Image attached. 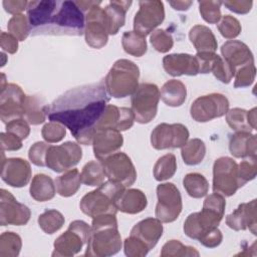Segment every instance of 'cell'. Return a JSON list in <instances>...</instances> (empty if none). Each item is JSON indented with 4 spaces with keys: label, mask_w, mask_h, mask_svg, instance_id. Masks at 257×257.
<instances>
[{
    "label": "cell",
    "mask_w": 257,
    "mask_h": 257,
    "mask_svg": "<svg viewBox=\"0 0 257 257\" xmlns=\"http://www.w3.org/2000/svg\"><path fill=\"white\" fill-rule=\"evenodd\" d=\"M223 240L222 232L219 230V228H215L212 231H210L205 237H203L199 242L204 245L207 248H215L221 244Z\"/></svg>",
    "instance_id": "obj_56"
},
{
    "label": "cell",
    "mask_w": 257,
    "mask_h": 257,
    "mask_svg": "<svg viewBox=\"0 0 257 257\" xmlns=\"http://www.w3.org/2000/svg\"><path fill=\"white\" fill-rule=\"evenodd\" d=\"M131 235L143 241L151 250L163 235V225L158 218H147L137 223L131 230Z\"/></svg>",
    "instance_id": "obj_25"
},
{
    "label": "cell",
    "mask_w": 257,
    "mask_h": 257,
    "mask_svg": "<svg viewBox=\"0 0 257 257\" xmlns=\"http://www.w3.org/2000/svg\"><path fill=\"white\" fill-rule=\"evenodd\" d=\"M229 151L235 158L256 157V136L248 132H236L230 138Z\"/></svg>",
    "instance_id": "obj_26"
},
{
    "label": "cell",
    "mask_w": 257,
    "mask_h": 257,
    "mask_svg": "<svg viewBox=\"0 0 257 257\" xmlns=\"http://www.w3.org/2000/svg\"><path fill=\"white\" fill-rule=\"evenodd\" d=\"M7 29L8 33L12 34L18 41H24L31 33L28 18L23 14L13 15L8 21Z\"/></svg>",
    "instance_id": "obj_43"
},
{
    "label": "cell",
    "mask_w": 257,
    "mask_h": 257,
    "mask_svg": "<svg viewBox=\"0 0 257 257\" xmlns=\"http://www.w3.org/2000/svg\"><path fill=\"white\" fill-rule=\"evenodd\" d=\"M211 72L218 80L226 84L231 81L232 77H234L235 74L229 64L218 54L215 56V59L213 61Z\"/></svg>",
    "instance_id": "obj_48"
},
{
    "label": "cell",
    "mask_w": 257,
    "mask_h": 257,
    "mask_svg": "<svg viewBox=\"0 0 257 257\" xmlns=\"http://www.w3.org/2000/svg\"><path fill=\"white\" fill-rule=\"evenodd\" d=\"M134 121L135 114L131 108L107 104L97 122L96 131L102 128H113L122 132L131 128Z\"/></svg>",
    "instance_id": "obj_21"
},
{
    "label": "cell",
    "mask_w": 257,
    "mask_h": 257,
    "mask_svg": "<svg viewBox=\"0 0 257 257\" xmlns=\"http://www.w3.org/2000/svg\"><path fill=\"white\" fill-rule=\"evenodd\" d=\"M6 132L13 134L21 141H23L29 136L30 126L24 118H16L6 123Z\"/></svg>",
    "instance_id": "obj_53"
},
{
    "label": "cell",
    "mask_w": 257,
    "mask_h": 257,
    "mask_svg": "<svg viewBox=\"0 0 257 257\" xmlns=\"http://www.w3.org/2000/svg\"><path fill=\"white\" fill-rule=\"evenodd\" d=\"M0 45H1V48L4 51H6L10 54H13L18 50V40H17V38H15L12 34L4 32V31L1 32Z\"/></svg>",
    "instance_id": "obj_57"
},
{
    "label": "cell",
    "mask_w": 257,
    "mask_h": 257,
    "mask_svg": "<svg viewBox=\"0 0 257 257\" xmlns=\"http://www.w3.org/2000/svg\"><path fill=\"white\" fill-rule=\"evenodd\" d=\"M158 203L156 217L162 223L174 222L182 212V196L179 189L173 183L160 184L157 187Z\"/></svg>",
    "instance_id": "obj_10"
},
{
    "label": "cell",
    "mask_w": 257,
    "mask_h": 257,
    "mask_svg": "<svg viewBox=\"0 0 257 257\" xmlns=\"http://www.w3.org/2000/svg\"><path fill=\"white\" fill-rule=\"evenodd\" d=\"M181 155L186 165H189V166L198 165L205 158L206 145L200 139H192L182 147Z\"/></svg>",
    "instance_id": "obj_34"
},
{
    "label": "cell",
    "mask_w": 257,
    "mask_h": 257,
    "mask_svg": "<svg viewBox=\"0 0 257 257\" xmlns=\"http://www.w3.org/2000/svg\"><path fill=\"white\" fill-rule=\"evenodd\" d=\"M257 174V158H245L238 166V177L241 186L243 187L247 182L252 181Z\"/></svg>",
    "instance_id": "obj_47"
},
{
    "label": "cell",
    "mask_w": 257,
    "mask_h": 257,
    "mask_svg": "<svg viewBox=\"0 0 257 257\" xmlns=\"http://www.w3.org/2000/svg\"><path fill=\"white\" fill-rule=\"evenodd\" d=\"M124 189L122 185L116 182L110 180L103 182L97 189L82 197L79 208L83 214L91 218L105 214L115 215L117 212L115 201Z\"/></svg>",
    "instance_id": "obj_5"
},
{
    "label": "cell",
    "mask_w": 257,
    "mask_h": 257,
    "mask_svg": "<svg viewBox=\"0 0 257 257\" xmlns=\"http://www.w3.org/2000/svg\"><path fill=\"white\" fill-rule=\"evenodd\" d=\"M26 94L15 83H7L1 88L0 118L4 123L24 115Z\"/></svg>",
    "instance_id": "obj_17"
},
{
    "label": "cell",
    "mask_w": 257,
    "mask_h": 257,
    "mask_svg": "<svg viewBox=\"0 0 257 257\" xmlns=\"http://www.w3.org/2000/svg\"><path fill=\"white\" fill-rule=\"evenodd\" d=\"M30 209L19 203L15 197L7 190H0V225L21 226L28 223L30 219Z\"/></svg>",
    "instance_id": "obj_18"
},
{
    "label": "cell",
    "mask_w": 257,
    "mask_h": 257,
    "mask_svg": "<svg viewBox=\"0 0 257 257\" xmlns=\"http://www.w3.org/2000/svg\"><path fill=\"white\" fill-rule=\"evenodd\" d=\"M63 215L54 209L44 211L38 217V225L46 234H53L58 231L64 224Z\"/></svg>",
    "instance_id": "obj_39"
},
{
    "label": "cell",
    "mask_w": 257,
    "mask_h": 257,
    "mask_svg": "<svg viewBox=\"0 0 257 257\" xmlns=\"http://www.w3.org/2000/svg\"><path fill=\"white\" fill-rule=\"evenodd\" d=\"M41 135L47 143H57L65 137L66 127L60 122L49 121L43 125Z\"/></svg>",
    "instance_id": "obj_49"
},
{
    "label": "cell",
    "mask_w": 257,
    "mask_h": 257,
    "mask_svg": "<svg viewBox=\"0 0 257 257\" xmlns=\"http://www.w3.org/2000/svg\"><path fill=\"white\" fill-rule=\"evenodd\" d=\"M55 188L57 193L62 197L74 195L80 188L81 178L77 169L68 170L63 175L55 179Z\"/></svg>",
    "instance_id": "obj_33"
},
{
    "label": "cell",
    "mask_w": 257,
    "mask_h": 257,
    "mask_svg": "<svg viewBox=\"0 0 257 257\" xmlns=\"http://www.w3.org/2000/svg\"><path fill=\"white\" fill-rule=\"evenodd\" d=\"M3 7L6 12L10 14H21L23 10L27 8L28 1L25 0H4Z\"/></svg>",
    "instance_id": "obj_58"
},
{
    "label": "cell",
    "mask_w": 257,
    "mask_h": 257,
    "mask_svg": "<svg viewBox=\"0 0 257 257\" xmlns=\"http://www.w3.org/2000/svg\"><path fill=\"white\" fill-rule=\"evenodd\" d=\"M22 247L20 236L14 232H4L0 236V257H17Z\"/></svg>",
    "instance_id": "obj_40"
},
{
    "label": "cell",
    "mask_w": 257,
    "mask_h": 257,
    "mask_svg": "<svg viewBox=\"0 0 257 257\" xmlns=\"http://www.w3.org/2000/svg\"><path fill=\"white\" fill-rule=\"evenodd\" d=\"M183 186L188 195L195 199L203 198L209 191L207 179L199 173H189L184 177Z\"/></svg>",
    "instance_id": "obj_35"
},
{
    "label": "cell",
    "mask_w": 257,
    "mask_h": 257,
    "mask_svg": "<svg viewBox=\"0 0 257 257\" xmlns=\"http://www.w3.org/2000/svg\"><path fill=\"white\" fill-rule=\"evenodd\" d=\"M131 5L132 1H110L103 8L108 34L115 35L124 25L125 13Z\"/></svg>",
    "instance_id": "obj_28"
},
{
    "label": "cell",
    "mask_w": 257,
    "mask_h": 257,
    "mask_svg": "<svg viewBox=\"0 0 257 257\" xmlns=\"http://www.w3.org/2000/svg\"><path fill=\"white\" fill-rule=\"evenodd\" d=\"M241 187L237 163L229 157L218 158L213 165L214 193L224 197H231Z\"/></svg>",
    "instance_id": "obj_9"
},
{
    "label": "cell",
    "mask_w": 257,
    "mask_h": 257,
    "mask_svg": "<svg viewBox=\"0 0 257 257\" xmlns=\"http://www.w3.org/2000/svg\"><path fill=\"white\" fill-rule=\"evenodd\" d=\"M109 100L104 82L80 85L65 91L44 110L50 121L67 127L82 145H91L97 122Z\"/></svg>",
    "instance_id": "obj_1"
},
{
    "label": "cell",
    "mask_w": 257,
    "mask_h": 257,
    "mask_svg": "<svg viewBox=\"0 0 257 257\" xmlns=\"http://www.w3.org/2000/svg\"><path fill=\"white\" fill-rule=\"evenodd\" d=\"M189 139V131L182 123H160L151 134V144L156 150L182 148Z\"/></svg>",
    "instance_id": "obj_15"
},
{
    "label": "cell",
    "mask_w": 257,
    "mask_h": 257,
    "mask_svg": "<svg viewBox=\"0 0 257 257\" xmlns=\"http://www.w3.org/2000/svg\"><path fill=\"white\" fill-rule=\"evenodd\" d=\"M248 120L253 130H256V107L248 110Z\"/></svg>",
    "instance_id": "obj_60"
},
{
    "label": "cell",
    "mask_w": 257,
    "mask_h": 257,
    "mask_svg": "<svg viewBox=\"0 0 257 257\" xmlns=\"http://www.w3.org/2000/svg\"><path fill=\"white\" fill-rule=\"evenodd\" d=\"M229 110V100L221 93H210L196 98L190 107V113L194 120L207 122L221 117Z\"/></svg>",
    "instance_id": "obj_11"
},
{
    "label": "cell",
    "mask_w": 257,
    "mask_h": 257,
    "mask_svg": "<svg viewBox=\"0 0 257 257\" xmlns=\"http://www.w3.org/2000/svg\"><path fill=\"white\" fill-rule=\"evenodd\" d=\"M200 255L199 251L192 247L186 246L179 240H170L164 244L161 256L162 257H178V256H186V257H198Z\"/></svg>",
    "instance_id": "obj_42"
},
{
    "label": "cell",
    "mask_w": 257,
    "mask_h": 257,
    "mask_svg": "<svg viewBox=\"0 0 257 257\" xmlns=\"http://www.w3.org/2000/svg\"><path fill=\"white\" fill-rule=\"evenodd\" d=\"M82 158V150L77 143L65 142L60 146H49L45 165L56 173L68 171Z\"/></svg>",
    "instance_id": "obj_12"
},
{
    "label": "cell",
    "mask_w": 257,
    "mask_h": 257,
    "mask_svg": "<svg viewBox=\"0 0 257 257\" xmlns=\"http://www.w3.org/2000/svg\"><path fill=\"white\" fill-rule=\"evenodd\" d=\"M189 38L197 52H215L218 47L212 30L205 25H195L189 31Z\"/></svg>",
    "instance_id": "obj_29"
},
{
    "label": "cell",
    "mask_w": 257,
    "mask_h": 257,
    "mask_svg": "<svg viewBox=\"0 0 257 257\" xmlns=\"http://www.w3.org/2000/svg\"><path fill=\"white\" fill-rule=\"evenodd\" d=\"M50 145H48L45 142H36L34 145H32L28 151V158L34 164L38 167H44L45 165V158L47 154V150Z\"/></svg>",
    "instance_id": "obj_52"
},
{
    "label": "cell",
    "mask_w": 257,
    "mask_h": 257,
    "mask_svg": "<svg viewBox=\"0 0 257 257\" xmlns=\"http://www.w3.org/2000/svg\"><path fill=\"white\" fill-rule=\"evenodd\" d=\"M169 4L175 9L179 11H185L190 8V6L193 4V1H188V0H181V1H169Z\"/></svg>",
    "instance_id": "obj_59"
},
{
    "label": "cell",
    "mask_w": 257,
    "mask_h": 257,
    "mask_svg": "<svg viewBox=\"0 0 257 257\" xmlns=\"http://www.w3.org/2000/svg\"><path fill=\"white\" fill-rule=\"evenodd\" d=\"M256 75V67L254 64H248L245 65L235 72V81H234V87H246L250 86L254 80Z\"/></svg>",
    "instance_id": "obj_51"
},
{
    "label": "cell",
    "mask_w": 257,
    "mask_h": 257,
    "mask_svg": "<svg viewBox=\"0 0 257 257\" xmlns=\"http://www.w3.org/2000/svg\"><path fill=\"white\" fill-rule=\"evenodd\" d=\"M121 45L123 50L136 57H141L147 52L146 37L135 31H125L121 37Z\"/></svg>",
    "instance_id": "obj_37"
},
{
    "label": "cell",
    "mask_w": 257,
    "mask_h": 257,
    "mask_svg": "<svg viewBox=\"0 0 257 257\" xmlns=\"http://www.w3.org/2000/svg\"><path fill=\"white\" fill-rule=\"evenodd\" d=\"M140 69L128 59H118L110 67L104 78L107 93L114 98L133 95L139 87Z\"/></svg>",
    "instance_id": "obj_6"
},
{
    "label": "cell",
    "mask_w": 257,
    "mask_h": 257,
    "mask_svg": "<svg viewBox=\"0 0 257 257\" xmlns=\"http://www.w3.org/2000/svg\"><path fill=\"white\" fill-rule=\"evenodd\" d=\"M90 235V226L82 220L72 221L68 229L57 237L54 241L53 257L64 256L70 257L82 249L83 245L87 243Z\"/></svg>",
    "instance_id": "obj_8"
},
{
    "label": "cell",
    "mask_w": 257,
    "mask_h": 257,
    "mask_svg": "<svg viewBox=\"0 0 257 257\" xmlns=\"http://www.w3.org/2000/svg\"><path fill=\"white\" fill-rule=\"evenodd\" d=\"M43 98L38 95H27L24 107V119L33 125L43 123L46 119Z\"/></svg>",
    "instance_id": "obj_32"
},
{
    "label": "cell",
    "mask_w": 257,
    "mask_h": 257,
    "mask_svg": "<svg viewBox=\"0 0 257 257\" xmlns=\"http://www.w3.org/2000/svg\"><path fill=\"white\" fill-rule=\"evenodd\" d=\"M218 30L223 37L227 39H233L240 34L242 28L238 19L231 15H224L220 19Z\"/></svg>",
    "instance_id": "obj_45"
},
{
    "label": "cell",
    "mask_w": 257,
    "mask_h": 257,
    "mask_svg": "<svg viewBox=\"0 0 257 257\" xmlns=\"http://www.w3.org/2000/svg\"><path fill=\"white\" fill-rule=\"evenodd\" d=\"M150 40L153 47L161 53L168 52L169 50L172 49L174 45L173 37L169 33H167L164 29L154 30L150 35Z\"/></svg>",
    "instance_id": "obj_46"
},
{
    "label": "cell",
    "mask_w": 257,
    "mask_h": 257,
    "mask_svg": "<svg viewBox=\"0 0 257 257\" xmlns=\"http://www.w3.org/2000/svg\"><path fill=\"white\" fill-rule=\"evenodd\" d=\"M166 72L172 76L196 75L199 73V64L195 56L188 53H173L163 58Z\"/></svg>",
    "instance_id": "obj_24"
},
{
    "label": "cell",
    "mask_w": 257,
    "mask_h": 257,
    "mask_svg": "<svg viewBox=\"0 0 257 257\" xmlns=\"http://www.w3.org/2000/svg\"><path fill=\"white\" fill-rule=\"evenodd\" d=\"M226 121L229 126L236 132H248L251 133V127L248 120V110L240 107L231 108L226 112Z\"/></svg>",
    "instance_id": "obj_41"
},
{
    "label": "cell",
    "mask_w": 257,
    "mask_h": 257,
    "mask_svg": "<svg viewBox=\"0 0 257 257\" xmlns=\"http://www.w3.org/2000/svg\"><path fill=\"white\" fill-rule=\"evenodd\" d=\"M226 224L229 228L240 231L249 229V231L256 235L257 214H256V200L249 203H242L231 214L226 217Z\"/></svg>",
    "instance_id": "obj_22"
},
{
    "label": "cell",
    "mask_w": 257,
    "mask_h": 257,
    "mask_svg": "<svg viewBox=\"0 0 257 257\" xmlns=\"http://www.w3.org/2000/svg\"><path fill=\"white\" fill-rule=\"evenodd\" d=\"M0 145L2 151H18L22 148V141L8 132L0 134Z\"/></svg>",
    "instance_id": "obj_54"
},
{
    "label": "cell",
    "mask_w": 257,
    "mask_h": 257,
    "mask_svg": "<svg viewBox=\"0 0 257 257\" xmlns=\"http://www.w3.org/2000/svg\"><path fill=\"white\" fill-rule=\"evenodd\" d=\"M81 183L86 186L98 187L104 182L105 174L100 161H90L86 163L80 174Z\"/></svg>",
    "instance_id": "obj_36"
},
{
    "label": "cell",
    "mask_w": 257,
    "mask_h": 257,
    "mask_svg": "<svg viewBox=\"0 0 257 257\" xmlns=\"http://www.w3.org/2000/svg\"><path fill=\"white\" fill-rule=\"evenodd\" d=\"M165 19V8L162 1H140L139 11L134 18L135 32L146 37Z\"/></svg>",
    "instance_id": "obj_14"
},
{
    "label": "cell",
    "mask_w": 257,
    "mask_h": 257,
    "mask_svg": "<svg viewBox=\"0 0 257 257\" xmlns=\"http://www.w3.org/2000/svg\"><path fill=\"white\" fill-rule=\"evenodd\" d=\"M26 12L34 36H80L84 33L85 15L75 1H29Z\"/></svg>",
    "instance_id": "obj_2"
},
{
    "label": "cell",
    "mask_w": 257,
    "mask_h": 257,
    "mask_svg": "<svg viewBox=\"0 0 257 257\" xmlns=\"http://www.w3.org/2000/svg\"><path fill=\"white\" fill-rule=\"evenodd\" d=\"M221 5L222 1H200L199 11L202 18L210 24L218 23L222 17Z\"/></svg>",
    "instance_id": "obj_44"
},
{
    "label": "cell",
    "mask_w": 257,
    "mask_h": 257,
    "mask_svg": "<svg viewBox=\"0 0 257 257\" xmlns=\"http://www.w3.org/2000/svg\"><path fill=\"white\" fill-rule=\"evenodd\" d=\"M105 177L122 185L124 188L132 186L137 180V171L131 158L124 153H115L101 162Z\"/></svg>",
    "instance_id": "obj_13"
},
{
    "label": "cell",
    "mask_w": 257,
    "mask_h": 257,
    "mask_svg": "<svg viewBox=\"0 0 257 257\" xmlns=\"http://www.w3.org/2000/svg\"><path fill=\"white\" fill-rule=\"evenodd\" d=\"M123 251L128 257H144L148 254L150 249L139 238L130 235L123 241Z\"/></svg>",
    "instance_id": "obj_50"
},
{
    "label": "cell",
    "mask_w": 257,
    "mask_h": 257,
    "mask_svg": "<svg viewBox=\"0 0 257 257\" xmlns=\"http://www.w3.org/2000/svg\"><path fill=\"white\" fill-rule=\"evenodd\" d=\"M222 4L229 9L230 11L237 13V14H246L248 13L253 5L252 1H237V0H231V1H224Z\"/></svg>",
    "instance_id": "obj_55"
},
{
    "label": "cell",
    "mask_w": 257,
    "mask_h": 257,
    "mask_svg": "<svg viewBox=\"0 0 257 257\" xmlns=\"http://www.w3.org/2000/svg\"><path fill=\"white\" fill-rule=\"evenodd\" d=\"M160 97V90L156 84L149 82L139 84L131 99L135 120L140 123L152 121L157 114Z\"/></svg>",
    "instance_id": "obj_7"
},
{
    "label": "cell",
    "mask_w": 257,
    "mask_h": 257,
    "mask_svg": "<svg viewBox=\"0 0 257 257\" xmlns=\"http://www.w3.org/2000/svg\"><path fill=\"white\" fill-rule=\"evenodd\" d=\"M121 246L115 215L105 214L92 218L85 256H111L116 254Z\"/></svg>",
    "instance_id": "obj_3"
},
{
    "label": "cell",
    "mask_w": 257,
    "mask_h": 257,
    "mask_svg": "<svg viewBox=\"0 0 257 257\" xmlns=\"http://www.w3.org/2000/svg\"><path fill=\"white\" fill-rule=\"evenodd\" d=\"M226 201L224 196L213 193L206 197L203 209L190 214L184 223L185 234L194 240L200 241L210 231L217 228L224 217Z\"/></svg>",
    "instance_id": "obj_4"
},
{
    "label": "cell",
    "mask_w": 257,
    "mask_h": 257,
    "mask_svg": "<svg viewBox=\"0 0 257 257\" xmlns=\"http://www.w3.org/2000/svg\"><path fill=\"white\" fill-rule=\"evenodd\" d=\"M160 96L167 105L173 107L180 106L187 97L186 85L181 80L171 79L162 86Z\"/></svg>",
    "instance_id": "obj_31"
},
{
    "label": "cell",
    "mask_w": 257,
    "mask_h": 257,
    "mask_svg": "<svg viewBox=\"0 0 257 257\" xmlns=\"http://www.w3.org/2000/svg\"><path fill=\"white\" fill-rule=\"evenodd\" d=\"M100 4L91 7L85 14V42L96 49L103 47L108 40L105 15L103 9L99 7Z\"/></svg>",
    "instance_id": "obj_16"
},
{
    "label": "cell",
    "mask_w": 257,
    "mask_h": 257,
    "mask_svg": "<svg viewBox=\"0 0 257 257\" xmlns=\"http://www.w3.org/2000/svg\"><path fill=\"white\" fill-rule=\"evenodd\" d=\"M122 144L123 138L119 131L113 128L97 130L92 140L94 157L102 162L107 157L117 153Z\"/></svg>",
    "instance_id": "obj_19"
},
{
    "label": "cell",
    "mask_w": 257,
    "mask_h": 257,
    "mask_svg": "<svg viewBox=\"0 0 257 257\" xmlns=\"http://www.w3.org/2000/svg\"><path fill=\"white\" fill-rule=\"evenodd\" d=\"M148 200L139 189H124L115 201L117 211L126 214H138L146 209Z\"/></svg>",
    "instance_id": "obj_27"
},
{
    "label": "cell",
    "mask_w": 257,
    "mask_h": 257,
    "mask_svg": "<svg viewBox=\"0 0 257 257\" xmlns=\"http://www.w3.org/2000/svg\"><path fill=\"white\" fill-rule=\"evenodd\" d=\"M31 178L30 164L21 158L2 160L1 179L11 187L21 188L26 186Z\"/></svg>",
    "instance_id": "obj_20"
},
{
    "label": "cell",
    "mask_w": 257,
    "mask_h": 257,
    "mask_svg": "<svg viewBox=\"0 0 257 257\" xmlns=\"http://www.w3.org/2000/svg\"><path fill=\"white\" fill-rule=\"evenodd\" d=\"M55 183L51 177L45 174H37L31 181L29 193L35 201L45 202L55 196Z\"/></svg>",
    "instance_id": "obj_30"
},
{
    "label": "cell",
    "mask_w": 257,
    "mask_h": 257,
    "mask_svg": "<svg viewBox=\"0 0 257 257\" xmlns=\"http://www.w3.org/2000/svg\"><path fill=\"white\" fill-rule=\"evenodd\" d=\"M221 53L222 58L229 64L234 72L245 65L254 64L253 53L251 52L250 48L242 41H226L221 46Z\"/></svg>",
    "instance_id": "obj_23"
},
{
    "label": "cell",
    "mask_w": 257,
    "mask_h": 257,
    "mask_svg": "<svg viewBox=\"0 0 257 257\" xmlns=\"http://www.w3.org/2000/svg\"><path fill=\"white\" fill-rule=\"evenodd\" d=\"M177 171L175 155L167 154L158 159L154 166V177L157 181H166L172 178Z\"/></svg>",
    "instance_id": "obj_38"
}]
</instances>
